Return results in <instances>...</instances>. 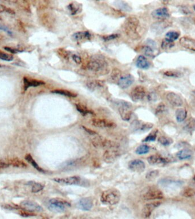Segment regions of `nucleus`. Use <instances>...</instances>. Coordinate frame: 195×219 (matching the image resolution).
<instances>
[{"label": "nucleus", "mask_w": 195, "mask_h": 219, "mask_svg": "<svg viewBox=\"0 0 195 219\" xmlns=\"http://www.w3.org/2000/svg\"><path fill=\"white\" fill-rule=\"evenodd\" d=\"M139 21L137 18L130 17L128 18L124 23V31L127 36L133 40H137L140 36L137 31Z\"/></svg>", "instance_id": "f257e3e1"}, {"label": "nucleus", "mask_w": 195, "mask_h": 219, "mask_svg": "<svg viewBox=\"0 0 195 219\" xmlns=\"http://www.w3.org/2000/svg\"><path fill=\"white\" fill-rule=\"evenodd\" d=\"M121 193L116 189H109L102 193L100 201L105 205H114L119 202Z\"/></svg>", "instance_id": "f03ea898"}, {"label": "nucleus", "mask_w": 195, "mask_h": 219, "mask_svg": "<svg viewBox=\"0 0 195 219\" xmlns=\"http://www.w3.org/2000/svg\"><path fill=\"white\" fill-rule=\"evenodd\" d=\"M70 207V203L61 198H53L49 201L48 203V208L54 212H63Z\"/></svg>", "instance_id": "7ed1b4c3"}, {"label": "nucleus", "mask_w": 195, "mask_h": 219, "mask_svg": "<svg viewBox=\"0 0 195 219\" xmlns=\"http://www.w3.org/2000/svg\"><path fill=\"white\" fill-rule=\"evenodd\" d=\"M87 69L95 73H100L107 69V64L105 59L99 56H94L91 58L88 64Z\"/></svg>", "instance_id": "20e7f679"}, {"label": "nucleus", "mask_w": 195, "mask_h": 219, "mask_svg": "<svg viewBox=\"0 0 195 219\" xmlns=\"http://www.w3.org/2000/svg\"><path fill=\"white\" fill-rule=\"evenodd\" d=\"M95 135H94V138L92 140V143L95 147L103 148L107 150L118 149L119 147V144L117 142L102 138L98 136H95Z\"/></svg>", "instance_id": "39448f33"}, {"label": "nucleus", "mask_w": 195, "mask_h": 219, "mask_svg": "<svg viewBox=\"0 0 195 219\" xmlns=\"http://www.w3.org/2000/svg\"><path fill=\"white\" fill-rule=\"evenodd\" d=\"M116 105L118 107L121 118L126 121L130 120L132 116L131 105L128 102L123 101L118 102Z\"/></svg>", "instance_id": "423d86ee"}, {"label": "nucleus", "mask_w": 195, "mask_h": 219, "mask_svg": "<svg viewBox=\"0 0 195 219\" xmlns=\"http://www.w3.org/2000/svg\"><path fill=\"white\" fill-rule=\"evenodd\" d=\"M142 198L145 200H160L164 198L163 192L158 189H149L143 195Z\"/></svg>", "instance_id": "0eeeda50"}, {"label": "nucleus", "mask_w": 195, "mask_h": 219, "mask_svg": "<svg viewBox=\"0 0 195 219\" xmlns=\"http://www.w3.org/2000/svg\"><path fill=\"white\" fill-rule=\"evenodd\" d=\"M153 124L151 123H144L140 120H135L131 124V128L134 132H146L151 130Z\"/></svg>", "instance_id": "6e6552de"}, {"label": "nucleus", "mask_w": 195, "mask_h": 219, "mask_svg": "<svg viewBox=\"0 0 195 219\" xmlns=\"http://www.w3.org/2000/svg\"><path fill=\"white\" fill-rule=\"evenodd\" d=\"M91 124L96 127L103 128H114L116 124L109 120L101 118H94L91 120Z\"/></svg>", "instance_id": "1a4fd4ad"}, {"label": "nucleus", "mask_w": 195, "mask_h": 219, "mask_svg": "<svg viewBox=\"0 0 195 219\" xmlns=\"http://www.w3.org/2000/svg\"><path fill=\"white\" fill-rule=\"evenodd\" d=\"M121 156V152L118 149L107 150L103 155V160L107 163L114 162Z\"/></svg>", "instance_id": "9d476101"}, {"label": "nucleus", "mask_w": 195, "mask_h": 219, "mask_svg": "<svg viewBox=\"0 0 195 219\" xmlns=\"http://www.w3.org/2000/svg\"><path fill=\"white\" fill-rule=\"evenodd\" d=\"M146 89L141 86H137L133 89L131 92V98L134 102L142 101L144 96H146Z\"/></svg>", "instance_id": "9b49d317"}, {"label": "nucleus", "mask_w": 195, "mask_h": 219, "mask_svg": "<svg viewBox=\"0 0 195 219\" xmlns=\"http://www.w3.org/2000/svg\"><path fill=\"white\" fill-rule=\"evenodd\" d=\"M53 180L59 184L66 185H79L81 183V178L77 176L63 178H54Z\"/></svg>", "instance_id": "f8f14e48"}, {"label": "nucleus", "mask_w": 195, "mask_h": 219, "mask_svg": "<svg viewBox=\"0 0 195 219\" xmlns=\"http://www.w3.org/2000/svg\"><path fill=\"white\" fill-rule=\"evenodd\" d=\"M21 206L23 208L30 212H41L43 211L42 207L33 201L25 200L21 203Z\"/></svg>", "instance_id": "ddd939ff"}, {"label": "nucleus", "mask_w": 195, "mask_h": 219, "mask_svg": "<svg viewBox=\"0 0 195 219\" xmlns=\"http://www.w3.org/2000/svg\"><path fill=\"white\" fill-rule=\"evenodd\" d=\"M166 99L172 106L175 107H181L183 105V101L181 96L174 92H168L166 95Z\"/></svg>", "instance_id": "4468645a"}, {"label": "nucleus", "mask_w": 195, "mask_h": 219, "mask_svg": "<svg viewBox=\"0 0 195 219\" xmlns=\"http://www.w3.org/2000/svg\"><path fill=\"white\" fill-rule=\"evenodd\" d=\"M128 167L131 171L137 172H142L145 170L146 165L142 160L135 159L129 162Z\"/></svg>", "instance_id": "2eb2a0df"}, {"label": "nucleus", "mask_w": 195, "mask_h": 219, "mask_svg": "<svg viewBox=\"0 0 195 219\" xmlns=\"http://www.w3.org/2000/svg\"><path fill=\"white\" fill-rule=\"evenodd\" d=\"M152 16L155 19L163 20L169 18L170 14L167 8H160L155 9L152 12Z\"/></svg>", "instance_id": "dca6fc26"}, {"label": "nucleus", "mask_w": 195, "mask_h": 219, "mask_svg": "<svg viewBox=\"0 0 195 219\" xmlns=\"http://www.w3.org/2000/svg\"><path fill=\"white\" fill-rule=\"evenodd\" d=\"M160 204L161 203L159 202H154L146 204L143 209V216L146 218L149 217L154 209L158 207Z\"/></svg>", "instance_id": "f3484780"}, {"label": "nucleus", "mask_w": 195, "mask_h": 219, "mask_svg": "<svg viewBox=\"0 0 195 219\" xmlns=\"http://www.w3.org/2000/svg\"><path fill=\"white\" fill-rule=\"evenodd\" d=\"M179 42L183 48L195 52V39H194L185 36L180 39Z\"/></svg>", "instance_id": "a211bd4d"}, {"label": "nucleus", "mask_w": 195, "mask_h": 219, "mask_svg": "<svg viewBox=\"0 0 195 219\" xmlns=\"http://www.w3.org/2000/svg\"><path fill=\"white\" fill-rule=\"evenodd\" d=\"M134 82V78L132 75L128 74L120 78L118 80V85L121 89H127L132 85Z\"/></svg>", "instance_id": "6ab92c4d"}, {"label": "nucleus", "mask_w": 195, "mask_h": 219, "mask_svg": "<svg viewBox=\"0 0 195 219\" xmlns=\"http://www.w3.org/2000/svg\"><path fill=\"white\" fill-rule=\"evenodd\" d=\"M148 162L151 165L155 166H162L167 164L168 160L163 157L158 155H152L147 158Z\"/></svg>", "instance_id": "aec40b11"}, {"label": "nucleus", "mask_w": 195, "mask_h": 219, "mask_svg": "<svg viewBox=\"0 0 195 219\" xmlns=\"http://www.w3.org/2000/svg\"><path fill=\"white\" fill-rule=\"evenodd\" d=\"M78 205L83 211H90L93 207V202L90 198H82L79 200Z\"/></svg>", "instance_id": "412c9836"}, {"label": "nucleus", "mask_w": 195, "mask_h": 219, "mask_svg": "<svg viewBox=\"0 0 195 219\" xmlns=\"http://www.w3.org/2000/svg\"><path fill=\"white\" fill-rule=\"evenodd\" d=\"M24 83L25 89H28L30 87H37L38 86L42 85L45 84V83L42 81L33 80V79H29L27 77L24 78Z\"/></svg>", "instance_id": "4be33fe9"}, {"label": "nucleus", "mask_w": 195, "mask_h": 219, "mask_svg": "<svg viewBox=\"0 0 195 219\" xmlns=\"http://www.w3.org/2000/svg\"><path fill=\"white\" fill-rule=\"evenodd\" d=\"M136 64L138 68L141 69H147L150 66V64L148 61L147 58L143 55H140L138 57L136 62Z\"/></svg>", "instance_id": "5701e85b"}, {"label": "nucleus", "mask_w": 195, "mask_h": 219, "mask_svg": "<svg viewBox=\"0 0 195 219\" xmlns=\"http://www.w3.org/2000/svg\"><path fill=\"white\" fill-rule=\"evenodd\" d=\"M91 35L89 32H78L73 35V38L75 41H81L83 39H89Z\"/></svg>", "instance_id": "b1692460"}, {"label": "nucleus", "mask_w": 195, "mask_h": 219, "mask_svg": "<svg viewBox=\"0 0 195 219\" xmlns=\"http://www.w3.org/2000/svg\"><path fill=\"white\" fill-rule=\"evenodd\" d=\"M193 155V152L189 149H184L179 151L177 154V156L180 160H184L190 158Z\"/></svg>", "instance_id": "393cba45"}, {"label": "nucleus", "mask_w": 195, "mask_h": 219, "mask_svg": "<svg viewBox=\"0 0 195 219\" xmlns=\"http://www.w3.org/2000/svg\"><path fill=\"white\" fill-rule=\"evenodd\" d=\"M9 165L15 167L17 168H25L27 167V164L24 161L21 160L18 158H14L11 159L9 161Z\"/></svg>", "instance_id": "a878e982"}, {"label": "nucleus", "mask_w": 195, "mask_h": 219, "mask_svg": "<svg viewBox=\"0 0 195 219\" xmlns=\"http://www.w3.org/2000/svg\"><path fill=\"white\" fill-rule=\"evenodd\" d=\"M187 112L184 108H179L176 111V118L178 122H182L187 118Z\"/></svg>", "instance_id": "bb28decb"}, {"label": "nucleus", "mask_w": 195, "mask_h": 219, "mask_svg": "<svg viewBox=\"0 0 195 219\" xmlns=\"http://www.w3.org/2000/svg\"><path fill=\"white\" fill-rule=\"evenodd\" d=\"M68 8L71 14L73 15L77 14L82 10L81 5L77 2H73L71 4H70L68 6Z\"/></svg>", "instance_id": "cd10ccee"}, {"label": "nucleus", "mask_w": 195, "mask_h": 219, "mask_svg": "<svg viewBox=\"0 0 195 219\" xmlns=\"http://www.w3.org/2000/svg\"><path fill=\"white\" fill-rule=\"evenodd\" d=\"M164 75H165L168 77H171V78H180L183 76V74L181 72L175 70H167L164 73Z\"/></svg>", "instance_id": "c85d7f7f"}, {"label": "nucleus", "mask_w": 195, "mask_h": 219, "mask_svg": "<svg viewBox=\"0 0 195 219\" xmlns=\"http://www.w3.org/2000/svg\"><path fill=\"white\" fill-rule=\"evenodd\" d=\"M25 159L30 163L32 164V166H33L37 170L41 172H45V171L41 168L39 166H38V164L36 163V161L34 160V159L33 158L31 155L30 154H27L25 156Z\"/></svg>", "instance_id": "c756f323"}, {"label": "nucleus", "mask_w": 195, "mask_h": 219, "mask_svg": "<svg viewBox=\"0 0 195 219\" xmlns=\"http://www.w3.org/2000/svg\"><path fill=\"white\" fill-rule=\"evenodd\" d=\"M76 108L77 110L79 111L80 114H82L83 115H86L88 114H91L92 112L89 110L87 107H86L84 105L82 104H77L76 105Z\"/></svg>", "instance_id": "7c9ffc66"}, {"label": "nucleus", "mask_w": 195, "mask_h": 219, "mask_svg": "<svg viewBox=\"0 0 195 219\" xmlns=\"http://www.w3.org/2000/svg\"><path fill=\"white\" fill-rule=\"evenodd\" d=\"M52 92L57 94L63 95L64 96H68V97H75L77 96V94L74 92L64 90H56L52 91Z\"/></svg>", "instance_id": "2f4dec72"}, {"label": "nucleus", "mask_w": 195, "mask_h": 219, "mask_svg": "<svg viewBox=\"0 0 195 219\" xmlns=\"http://www.w3.org/2000/svg\"><path fill=\"white\" fill-rule=\"evenodd\" d=\"M28 184H30L32 186V192L37 193L43 189V186L40 183H33V182H29Z\"/></svg>", "instance_id": "473e14b6"}, {"label": "nucleus", "mask_w": 195, "mask_h": 219, "mask_svg": "<svg viewBox=\"0 0 195 219\" xmlns=\"http://www.w3.org/2000/svg\"><path fill=\"white\" fill-rule=\"evenodd\" d=\"M149 151V147L147 145H141L139 146L136 150V153L138 155H143L148 153Z\"/></svg>", "instance_id": "72a5a7b5"}, {"label": "nucleus", "mask_w": 195, "mask_h": 219, "mask_svg": "<svg viewBox=\"0 0 195 219\" xmlns=\"http://www.w3.org/2000/svg\"><path fill=\"white\" fill-rule=\"evenodd\" d=\"M174 42L167 38H164L162 42V48L163 49H169L174 46Z\"/></svg>", "instance_id": "f704fd0d"}, {"label": "nucleus", "mask_w": 195, "mask_h": 219, "mask_svg": "<svg viewBox=\"0 0 195 219\" xmlns=\"http://www.w3.org/2000/svg\"><path fill=\"white\" fill-rule=\"evenodd\" d=\"M179 36V33L177 32L170 31L165 34V38H167L169 40L174 42V41H176V39H178Z\"/></svg>", "instance_id": "c9c22d12"}, {"label": "nucleus", "mask_w": 195, "mask_h": 219, "mask_svg": "<svg viewBox=\"0 0 195 219\" xmlns=\"http://www.w3.org/2000/svg\"><path fill=\"white\" fill-rule=\"evenodd\" d=\"M88 88H89L90 90H94L96 89H97L98 87H100L102 86V84L100 83L99 81L98 80H93V81H90L87 83V84Z\"/></svg>", "instance_id": "e433bc0d"}, {"label": "nucleus", "mask_w": 195, "mask_h": 219, "mask_svg": "<svg viewBox=\"0 0 195 219\" xmlns=\"http://www.w3.org/2000/svg\"><path fill=\"white\" fill-rule=\"evenodd\" d=\"M181 195L185 198L193 197L195 195V189L191 188H186L182 192Z\"/></svg>", "instance_id": "4c0bfd02"}, {"label": "nucleus", "mask_w": 195, "mask_h": 219, "mask_svg": "<svg viewBox=\"0 0 195 219\" xmlns=\"http://www.w3.org/2000/svg\"><path fill=\"white\" fill-rule=\"evenodd\" d=\"M158 141L160 144L165 145V146L169 145L170 144H172V143L173 142V140L172 139L168 138H167L166 136H162L159 137Z\"/></svg>", "instance_id": "58836bf2"}, {"label": "nucleus", "mask_w": 195, "mask_h": 219, "mask_svg": "<svg viewBox=\"0 0 195 219\" xmlns=\"http://www.w3.org/2000/svg\"><path fill=\"white\" fill-rule=\"evenodd\" d=\"M0 59H2L3 61H5L10 62V61H12L13 60L14 57H13V55H11V54L0 52Z\"/></svg>", "instance_id": "ea45409f"}, {"label": "nucleus", "mask_w": 195, "mask_h": 219, "mask_svg": "<svg viewBox=\"0 0 195 219\" xmlns=\"http://www.w3.org/2000/svg\"><path fill=\"white\" fill-rule=\"evenodd\" d=\"M159 172L158 170H153L148 172L146 176V178L148 180H153L158 177Z\"/></svg>", "instance_id": "a19ab883"}, {"label": "nucleus", "mask_w": 195, "mask_h": 219, "mask_svg": "<svg viewBox=\"0 0 195 219\" xmlns=\"http://www.w3.org/2000/svg\"><path fill=\"white\" fill-rule=\"evenodd\" d=\"M157 136V131H154L143 140V142H153L156 140Z\"/></svg>", "instance_id": "79ce46f5"}, {"label": "nucleus", "mask_w": 195, "mask_h": 219, "mask_svg": "<svg viewBox=\"0 0 195 219\" xmlns=\"http://www.w3.org/2000/svg\"><path fill=\"white\" fill-rule=\"evenodd\" d=\"M166 110H167V108H166L165 105L163 103H160L159 105L158 106L156 109V114L161 115L162 114L165 112L166 111Z\"/></svg>", "instance_id": "37998d69"}, {"label": "nucleus", "mask_w": 195, "mask_h": 219, "mask_svg": "<svg viewBox=\"0 0 195 219\" xmlns=\"http://www.w3.org/2000/svg\"><path fill=\"white\" fill-rule=\"evenodd\" d=\"M3 12H6L9 14H14L15 12L14 11H13L12 9H11L10 8H8L7 7H6L5 6L2 5L0 4V13H3Z\"/></svg>", "instance_id": "c03bdc74"}, {"label": "nucleus", "mask_w": 195, "mask_h": 219, "mask_svg": "<svg viewBox=\"0 0 195 219\" xmlns=\"http://www.w3.org/2000/svg\"><path fill=\"white\" fill-rule=\"evenodd\" d=\"M143 52L144 54L148 57H152L153 55V50L149 46H145L143 48Z\"/></svg>", "instance_id": "a18cd8bd"}, {"label": "nucleus", "mask_w": 195, "mask_h": 219, "mask_svg": "<svg viewBox=\"0 0 195 219\" xmlns=\"http://www.w3.org/2000/svg\"><path fill=\"white\" fill-rule=\"evenodd\" d=\"M186 128L190 131L195 130V120H190L186 124Z\"/></svg>", "instance_id": "49530a36"}, {"label": "nucleus", "mask_w": 195, "mask_h": 219, "mask_svg": "<svg viewBox=\"0 0 195 219\" xmlns=\"http://www.w3.org/2000/svg\"><path fill=\"white\" fill-rule=\"evenodd\" d=\"M118 4L116 5L118 6L119 7V8L121 9V10H124V11H129L130 9L129 6L127 4H126V2H123V4H121V1H118L117 2Z\"/></svg>", "instance_id": "de8ad7c7"}, {"label": "nucleus", "mask_w": 195, "mask_h": 219, "mask_svg": "<svg viewBox=\"0 0 195 219\" xmlns=\"http://www.w3.org/2000/svg\"><path fill=\"white\" fill-rule=\"evenodd\" d=\"M118 37V34H112V35H109L107 36H104L103 38L105 41H111L112 39H114Z\"/></svg>", "instance_id": "09e8293b"}, {"label": "nucleus", "mask_w": 195, "mask_h": 219, "mask_svg": "<svg viewBox=\"0 0 195 219\" xmlns=\"http://www.w3.org/2000/svg\"><path fill=\"white\" fill-rule=\"evenodd\" d=\"M72 58H73V59L74 60V62L76 64H81V62H82V59H81V58L79 56H78V55H77L76 54H74L72 56Z\"/></svg>", "instance_id": "8fccbe9b"}, {"label": "nucleus", "mask_w": 195, "mask_h": 219, "mask_svg": "<svg viewBox=\"0 0 195 219\" xmlns=\"http://www.w3.org/2000/svg\"><path fill=\"white\" fill-rule=\"evenodd\" d=\"M9 166V164L6 163L4 161L0 160V170L1 169H5L8 168Z\"/></svg>", "instance_id": "3c124183"}, {"label": "nucleus", "mask_w": 195, "mask_h": 219, "mask_svg": "<svg viewBox=\"0 0 195 219\" xmlns=\"http://www.w3.org/2000/svg\"><path fill=\"white\" fill-rule=\"evenodd\" d=\"M4 48L5 49L6 51L9 52H11V53L15 54L18 53V52H19V51H18L17 50H15V49H13V48H9V47H5Z\"/></svg>", "instance_id": "603ef678"}, {"label": "nucleus", "mask_w": 195, "mask_h": 219, "mask_svg": "<svg viewBox=\"0 0 195 219\" xmlns=\"http://www.w3.org/2000/svg\"><path fill=\"white\" fill-rule=\"evenodd\" d=\"M0 29L1 30H4V31H5V32H7V33H10V34H11V31L8 29H7L6 27H3V26H1V25H0Z\"/></svg>", "instance_id": "864d4df0"}, {"label": "nucleus", "mask_w": 195, "mask_h": 219, "mask_svg": "<svg viewBox=\"0 0 195 219\" xmlns=\"http://www.w3.org/2000/svg\"><path fill=\"white\" fill-rule=\"evenodd\" d=\"M193 9H194L195 11V5H193Z\"/></svg>", "instance_id": "5fc2aeb1"}, {"label": "nucleus", "mask_w": 195, "mask_h": 219, "mask_svg": "<svg viewBox=\"0 0 195 219\" xmlns=\"http://www.w3.org/2000/svg\"><path fill=\"white\" fill-rule=\"evenodd\" d=\"M3 67V66H2V65L0 64V67Z\"/></svg>", "instance_id": "6e6d98bb"}, {"label": "nucleus", "mask_w": 195, "mask_h": 219, "mask_svg": "<svg viewBox=\"0 0 195 219\" xmlns=\"http://www.w3.org/2000/svg\"><path fill=\"white\" fill-rule=\"evenodd\" d=\"M194 180H195V177H194Z\"/></svg>", "instance_id": "4d7b16f0"}]
</instances>
